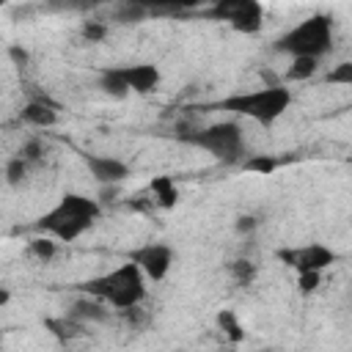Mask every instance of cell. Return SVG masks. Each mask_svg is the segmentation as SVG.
I'll return each instance as SVG.
<instances>
[{"mask_svg": "<svg viewBox=\"0 0 352 352\" xmlns=\"http://www.w3.org/2000/svg\"><path fill=\"white\" fill-rule=\"evenodd\" d=\"M99 214H102V201L80 192H63L60 201L33 223V228L58 242H74L99 220Z\"/></svg>", "mask_w": 352, "mask_h": 352, "instance_id": "1", "label": "cell"}, {"mask_svg": "<svg viewBox=\"0 0 352 352\" xmlns=\"http://www.w3.org/2000/svg\"><path fill=\"white\" fill-rule=\"evenodd\" d=\"M143 278L146 275L140 272V267L126 261L113 272H104V275H96V278L77 283V289L85 297H96V300L110 302V305L124 311V308H135L143 302V297H146V280Z\"/></svg>", "mask_w": 352, "mask_h": 352, "instance_id": "2", "label": "cell"}, {"mask_svg": "<svg viewBox=\"0 0 352 352\" xmlns=\"http://www.w3.org/2000/svg\"><path fill=\"white\" fill-rule=\"evenodd\" d=\"M275 52H286L292 58H322L333 50V19L327 14H311L286 33L272 41Z\"/></svg>", "mask_w": 352, "mask_h": 352, "instance_id": "3", "label": "cell"}, {"mask_svg": "<svg viewBox=\"0 0 352 352\" xmlns=\"http://www.w3.org/2000/svg\"><path fill=\"white\" fill-rule=\"evenodd\" d=\"M292 104V91L283 85H264L258 91H248V94H231L226 99H220L217 110H228L234 116H245L253 118L264 126H270L272 121H278Z\"/></svg>", "mask_w": 352, "mask_h": 352, "instance_id": "4", "label": "cell"}, {"mask_svg": "<svg viewBox=\"0 0 352 352\" xmlns=\"http://www.w3.org/2000/svg\"><path fill=\"white\" fill-rule=\"evenodd\" d=\"M176 138L182 143L209 151L223 162H242V154H245V138L236 121H217L209 126H182Z\"/></svg>", "mask_w": 352, "mask_h": 352, "instance_id": "5", "label": "cell"}, {"mask_svg": "<svg viewBox=\"0 0 352 352\" xmlns=\"http://www.w3.org/2000/svg\"><path fill=\"white\" fill-rule=\"evenodd\" d=\"M275 256L286 267L297 270L300 275L302 272H322L336 261V253L322 242H311V245H302V248H280V250H275Z\"/></svg>", "mask_w": 352, "mask_h": 352, "instance_id": "6", "label": "cell"}, {"mask_svg": "<svg viewBox=\"0 0 352 352\" xmlns=\"http://www.w3.org/2000/svg\"><path fill=\"white\" fill-rule=\"evenodd\" d=\"M126 258L132 264H138L148 280H165V275L170 272V264H173V250L162 242H148V245L129 250Z\"/></svg>", "mask_w": 352, "mask_h": 352, "instance_id": "7", "label": "cell"}, {"mask_svg": "<svg viewBox=\"0 0 352 352\" xmlns=\"http://www.w3.org/2000/svg\"><path fill=\"white\" fill-rule=\"evenodd\" d=\"M82 162L102 187L121 184L129 176V165L121 162L118 157H110V154H82Z\"/></svg>", "mask_w": 352, "mask_h": 352, "instance_id": "8", "label": "cell"}, {"mask_svg": "<svg viewBox=\"0 0 352 352\" xmlns=\"http://www.w3.org/2000/svg\"><path fill=\"white\" fill-rule=\"evenodd\" d=\"M118 72H121V77H124L126 88H129V91H135V94H151V91L160 85V80H162V74H160V69H157L154 63L118 66Z\"/></svg>", "mask_w": 352, "mask_h": 352, "instance_id": "9", "label": "cell"}, {"mask_svg": "<svg viewBox=\"0 0 352 352\" xmlns=\"http://www.w3.org/2000/svg\"><path fill=\"white\" fill-rule=\"evenodd\" d=\"M19 118H22L25 124H30V126L47 129V126H52V124L58 121V104L50 102L47 96H36V99H30V102L19 110Z\"/></svg>", "mask_w": 352, "mask_h": 352, "instance_id": "10", "label": "cell"}, {"mask_svg": "<svg viewBox=\"0 0 352 352\" xmlns=\"http://www.w3.org/2000/svg\"><path fill=\"white\" fill-rule=\"evenodd\" d=\"M261 22H264V8L256 0H239L236 14L228 19V25L236 33H258L261 30Z\"/></svg>", "mask_w": 352, "mask_h": 352, "instance_id": "11", "label": "cell"}, {"mask_svg": "<svg viewBox=\"0 0 352 352\" xmlns=\"http://www.w3.org/2000/svg\"><path fill=\"white\" fill-rule=\"evenodd\" d=\"M66 316H72V319H77L82 324H91V322H104L107 319V308L102 302H96V297H80V300L72 302Z\"/></svg>", "mask_w": 352, "mask_h": 352, "instance_id": "12", "label": "cell"}, {"mask_svg": "<svg viewBox=\"0 0 352 352\" xmlns=\"http://www.w3.org/2000/svg\"><path fill=\"white\" fill-rule=\"evenodd\" d=\"M44 327H47L60 344L80 338L82 330H85V324L77 322V319H72V316H47V319H44Z\"/></svg>", "mask_w": 352, "mask_h": 352, "instance_id": "13", "label": "cell"}, {"mask_svg": "<svg viewBox=\"0 0 352 352\" xmlns=\"http://www.w3.org/2000/svg\"><path fill=\"white\" fill-rule=\"evenodd\" d=\"M148 190L154 195V204L162 206V209H173L176 201H179V190H176V184H173L170 176H154L148 182Z\"/></svg>", "mask_w": 352, "mask_h": 352, "instance_id": "14", "label": "cell"}, {"mask_svg": "<svg viewBox=\"0 0 352 352\" xmlns=\"http://www.w3.org/2000/svg\"><path fill=\"white\" fill-rule=\"evenodd\" d=\"M99 88H102L104 94L116 96V99H124V96L129 94V88H126V82H124L118 66H107V69H102V74H99Z\"/></svg>", "mask_w": 352, "mask_h": 352, "instance_id": "15", "label": "cell"}, {"mask_svg": "<svg viewBox=\"0 0 352 352\" xmlns=\"http://www.w3.org/2000/svg\"><path fill=\"white\" fill-rule=\"evenodd\" d=\"M146 16H151V6H143V3H121L113 8V19L121 25H135V22H143Z\"/></svg>", "mask_w": 352, "mask_h": 352, "instance_id": "16", "label": "cell"}, {"mask_svg": "<svg viewBox=\"0 0 352 352\" xmlns=\"http://www.w3.org/2000/svg\"><path fill=\"white\" fill-rule=\"evenodd\" d=\"M217 327L223 330V336H226L231 344L245 341V327H242V322L236 319V314H234L231 308H223V311L217 314Z\"/></svg>", "mask_w": 352, "mask_h": 352, "instance_id": "17", "label": "cell"}, {"mask_svg": "<svg viewBox=\"0 0 352 352\" xmlns=\"http://www.w3.org/2000/svg\"><path fill=\"white\" fill-rule=\"evenodd\" d=\"M286 160H278L272 154H253L248 160H242V170H250V173H261V176H270L275 168H280Z\"/></svg>", "mask_w": 352, "mask_h": 352, "instance_id": "18", "label": "cell"}, {"mask_svg": "<svg viewBox=\"0 0 352 352\" xmlns=\"http://www.w3.org/2000/svg\"><path fill=\"white\" fill-rule=\"evenodd\" d=\"M316 69H319V60H316V58H292V66L286 69V80L302 82V80L314 77Z\"/></svg>", "mask_w": 352, "mask_h": 352, "instance_id": "19", "label": "cell"}, {"mask_svg": "<svg viewBox=\"0 0 352 352\" xmlns=\"http://www.w3.org/2000/svg\"><path fill=\"white\" fill-rule=\"evenodd\" d=\"M228 272H231V278H234V283L236 286H250L253 283V278H256V267L248 261V258H236V261H231L228 264Z\"/></svg>", "mask_w": 352, "mask_h": 352, "instance_id": "20", "label": "cell"}, {"mask_svg": "<svg viewBox=\"0 0 352 352\" xmlns=\"http://www.w3.org/2000/svg\"><path fill=\"white\" fill-rule=\"evenodd\" d=\"M28 250H30V256H36L38 261L47 264L50 258H55V253H58V242L50 239V236H36V239H30Z\"/></svg>", "mask_w": 352, "mask_h": 352, "instance_id": "21", "label": "cell"}, {"mask_svg": "<svg viewBox=\"0 0 352 352\" xmlns=\"http://www.w3.org/2000/svg\"><path fill=\"white\" fill-rule=\"evenodd\" d=\"M28 165H36V162H41L44 160V154H47V146L38 140V138H30V140H25L22 143V148L16 151Z\"/></svg>", "mask_w": 352, "mask_h": 352, "instance_id": "22", "label": "cell"}, {"mask_svg": "<svg viewBox=\"0 0 352 352\" xmlns=\"http://www.w3.org/2000/svg\"><path fill=\"white\" fill-rule=\"evenodd\" d=\"M28 162L16 154V157H11L8 162H6V182L11 184V187H16V184H22L25 182V176H28Z\"/></svg>", "mask_w": 352, "mask_h": 352, "instance_id": "23", "label": "cell"}, {"mask_svg": "<svg viewBox=\"0 0 352 352\" xmlns=\"http://www.w3.org/2000/svg\"><path fill=\"white\" fill-rule=\"evenodd\" d=\"M80 36H82L88 44H99V41H104V36H107V25L99 22V19H88V22L80 25Z\"/></svg>", "mask_w": 352, "mask_h": 352, "instance_id": "24", "label": "cell"}, {"mask_svg": "<svg viewBox=\"0 0 352 352\" xmlns=\"http://www.w3.org/2000/svg\"><path fill=\"white\" fill-rule=\"evenodd\" d=\"M327 82L333 85H352V60H344L338 66H333L327 74H324Z\"/></svg>", "mask_w": 352, "mask_h": 352, "instance_id": "25", "label": "cell"}, {"mask_svg": "<svg viewBox=\"0 0 352 352\" xmlns=\"http://www.w3.org/2000/svg\"><path fill=\"white\" fill-rule=\"evenodd\" d=\"M319 283H322V272H302V275L297 278V286H300V292H302V294L316 292V289H319Z\"/></svg>", "mask_w": 352, "mask_h": 352, "instance_id": "26", "label": "cell"}, {"mask_svg": "<svg viewBox=\"0 0 352 352\" xmlns=\"http://www.w3.org/2000/svg\"><path fill=\"white\" fill-rule=\"evenodd\" d=\"M256 226H258V220H256L253 214H239V217L234 220V231H236V234H253Z\"/></svg>", "mask_w": 352, "mask_h": 352, "instance_id": "27", "label": "cell"}, {"mask_svg": "<svg viewBox=\"0 0 352 352\" xmlns=\"http://www.w3.org/2000/svg\"><path fill=\"white\" fill-rule=\"evenodd\" d=\"M8 55L14 58L16 66H28V52H25V50H19V47H8Z\"/></svg>", "mask_w": 352, "mask_h": 352, "instance_id": "28", "label": "cell"}, {"mask_svg": "<svg viewBox=\"0 0 352 352\" xmlns=\"http://www.w3.org/2000/svg\"><path fill=\"white\" fill-rule=\"evenodd\" d=\"M8 297H11V294H8V289H3V292H0V305H6V302H8Z\"/></svg>", "mask_w": 352, "mask_h": 352, "instance_id": "29", "label": "cell"}, {"mask_svg": "<svg viewBox=\"0 0 352 352\" xmlns=\"http://www.w3.org/2000/svg\"><path fill=\"white\" fill-rule=\"evenodd\" d=\"M261 352H275V349H261Z\"/></svg>", "mask_w": 352, "mask_h": 352, "instance_id": "30", "label": "cell"}]
</instances>
